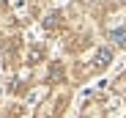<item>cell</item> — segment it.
I'll use <instances>...</instances> for the list:
<instances>
[{"label":"cell","mask_w":126,"mask_h":118,"mask_svg":"<svg viewBox=\"0 0 126 118\" xmlns=\"http://www.w3.org/2000/svg\"><path fill=\"white\" fill-rule=\"evenodd\" d=\"M110 61H112V52H110V50H99V52H96V58H93L96 69H107V66H110Z\"/></svg>","instance_id":"obj_1"},{"label":"cell","mask_w":126,"mask_h":118,"mask_svg":"<svg viewBox=\"0 0 126 118\" xmlns=\"http://www.w3.org/2000/svg\"><path fill=\"white\" fill-rule=\"evenodd\" d=\"M110 38H112L118 47H126V30H121V28H118V30H112V33H110Z\"/></svg>","instance_id":"obj_2"},{"label":"cell","mask_w":126,"mask_h":118,"mask_svg":"<svg viewBox=\"0 0 126 118\" xmlns=\"http://www.w3.org/2000/svg\"><path fill=\"white\" fill-rule=\"evenodd\" d=\"M41 58H44V50H41V47H33V50H30V63L41 61Z\"/></svg>","instance_id":"obj_3"},{"label":"cell","mask_w":126,"mask_h":118,"mask_svg":"<svg viewBox=\"0 0 126 118\" xmlns=\"http://www.w3.org/2000/svg\"><path fill=\"white\" fill-rule=\"evenodd\" d=\"M58 22H60V17H58V14H49V17L44 19V28H55Z\"/></svg>","instance_id":"obj_4"},{"label":"cell","mask_w":126,"mask_h":118,"mask_svg":"<svg viewBox=\"0 0 126 118\" xmlns=\"http://www.w3.org/2000/svg\"><path fill=\"white\" fill-rule=\"evenodd\" d=\"M6 3H8V0H0V6H6Z\"/></svg>","instance_id":"obj_5"}]
</instances>
